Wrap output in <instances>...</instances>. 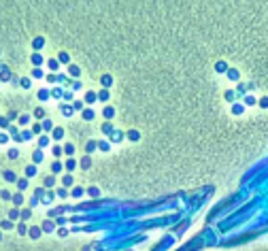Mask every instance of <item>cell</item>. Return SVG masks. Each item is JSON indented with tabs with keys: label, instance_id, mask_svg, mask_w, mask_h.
Wrapping results in <instances>:
<instances>
[{
	"label": "cell",
	"instance_id": "obj_1",
	"mask_svg": "<svg viewBox=\"0 0 268 251\" xmlns=\"http://www.w3.org/2000/svg\"><path fill=\"white\" fill-rule=\"evenodd\" d=\"M68 75H70V77H75V79H79V75H81V68H79L77 64H68Z\"/></svg>",
	"mask_w": 268,
	"mask_h": 251
},
{
	"label": "cell",
	"instance_id": "obj_2",
	"mask_svg": "<svg viewBox=\"0 0 268 251\" xmlns=\"http://www.w3.org/2000/svg\"><path fill=\"white\" fill-rule=\"evenodd\" d=\"M2 177H5V181H9V183H17V175L13 170H5Z\"/></svg>",
	"mask_w": 268,
	"mask_h": 251
},
{
	"label": "cell",
	"instance_id": "obj_3",
	"mask_svg": "<svg viewBox=\"0 0 268 251\" xmlns=\"http://www.w3.org/2000/svg\"><path fill=\"white\" fill-rule=\"evenodd\" d=\"M30 60H32V64H34V68H41V64H43V55H41L38 51H34Z\"/></svg>",
	"mask_w": 268,
	"mask_h": 251
},
{
	"label": "cell",
	"instance_id": "obj_4",
	"mask_svg": "<svg viewBox=\"0 0 268 251\" xmlns=\"http://www.w3.org/2000/svg\"><path fill=\"white\" fill-rule=\"evenodd\" d=\"M11 79V70L7 66H0V81H9Z\"/></svg>",
	"mask_w": 268,
	"mask_h": 251
},
{
	"label": "cell",
	"instance_id": "obj_5",
	"mask_svg": "<svg viewBox=\"0 0 268 251\" xmlns=\"http://www.w3.org/2000/svg\"><path fill=\"white\" fill-rule=\"evenodd\" d=\"M43 157H45V155H43V149H36V151L32 153V162H34V164H41Z\"/></svg>",
	"mask_w": 268,
	"mask_h": 251
},
{
	"label": "cell",
	"instance_id": "obj_6",
	"mask_svg": "<svg viewBox=\"0 0 268 251\" xmlns=\"http://www.w3.org/2000/svg\"><path fill=\"white\" fill-rule=\"evenodd\" d=\"M43 45H45V38H43V36H36V38L32 40V47H34V51H38V49L43 47Z\"/></svg>",
	"mask_w": 268,
	"mask_h": 251
},
{
	"label": "cell",
	"instance_id": "obj_7",
	"mask_svg": "<svg viewBox=\"0 0 268 251\" xmlns=\"http://www.w3.org/2000/svg\"><path fill=\"white\" fill-rule=\"evenodd\" d=\"M41 232H43V228H38V226H34V228H30V230H28V234H30L32 238H38Z\"/></svg>",
	"mask_w": 268,
	"mask_h": 251
},
{
	"label": "cell",
	"instance_id": "obj_8",
	"mask_svg": "<svg viewBox=\"0 0 268 251\" xmlns=\"http://www.w3.org/2000/svg\"><path fill=\"white\" fill-rule=\"evenodd\" d=\"M17 187H19V192L28 190V177H23V179H17Z\"/></svg>",
	"mask_w": 268,
	"mask_h": 251
},
{
	"label": "cell",
	"instance_id": "obj_9",
	"mask_svg": "<svg viewBox=\"0 0 268 251\" xmlns=\"http://www.w3.org/2000/svg\"><path fill=\"white\" fill-rule=\"evenodd\" d=\"M53 226H56V223H53L51 219H45V221H43V232H51Z\"/></svg>",
	"mask_w": 268,
	"mask_h": 251
},
{
	"label": "cell",
	"instance_id": "obj_10",
	"mask_svg": "<svg viewBox=\"0 0 268 251\" xmlns=\"http://www.w3.org/2000/svg\"><path fill=\"white\" fill-rule=\"evenodd\" d=\"M11 200H13L15 207H19V204L23 202V194H21V192H17V194H13V198H11Z\"/></svg>",
	"mask_w": 268,
	"mask_h": 251
},
{
	"label": "cell",
	"instance_id": "obj_11",
	"mask_svg": "<svg viewBox=\"0 0 268 251\" xmlns=\"http://www.w3.org/2000/svg\"><path fill=\"white\" fill-rule=\"evenodd\" d=\"M49 141H51V139H49V136H45V134H43V136H41V139H38V149H45L47 145H49Z\"/></svg>",
	"mask_w": 268,
	"mask_h": 251
},
{
	"label": "cell",
	"instance_id": "obj_12",
	"mask_svg": "<svg viewBox=\"0 0 268 251\" xmlns=\"http://www.w3.org/2000/svg\"><path fill=\"white\" fill-rule=\"evenodd\" d=\"M58 62H62V64H68V62H70V55H68L66 51H60V53H58Z\"/></svg>",
	"mask_w": 268,
	"mask_h": 251
},
{
	"label": "cell",
	"instance_id": "obj_13",
	"mask_svg": "<svg viewBox=\"0 0 268 251\" xmlns=\"http://www.w3.org/2000/svg\"><path fill=\"white\" fill-rule=\"evenodd\" d=\"M11 228H13L11 219H2V221H0V230H11Z\"/></svg>",
	"mask_w": 268,
	"mask_h": 251
},
{
	"label": "cell",
	"instance_id": "obj_14",
	"mask_svg": "<svg viewBox=\"0 0 268 251\" xmlns=\"http://www.w3.org/2000/svg\"><path fill=\"white\" fill-rule=\"evenodd\" d=\"M17 121H19V126H26V124H30V115H28V113H23V115L17 117Z\"/></svg>",
	"mask_w": 268,
	"mask_h": 251
},
{
	"label": "cell",
	"instance_id": "obj_15",
	"mask_svg": "<svg viewBox=\"0 0 268 251\" xmlns=\"http://www.w3.org/2000/svg\"><path fill=\"white\" fill-rule=\"evenodd\" d=\"M62 168H64V164H62V162H58V160L51 164V172H56V175H58V172H62Z\"/></svg>",
	"mask_w": 268,
	"mask_h": 251
},
{
	"label": "cell",
	"instance_id": "obj_16",
	"mask_svg": "<svg viewBox=\"0 0 268 251\" xmlns=\"http://www.w3.org/2000/svg\"><path fill=\"white\" fill-rule=\"evenodd\" d=\"M100 83H102L104 87H109V85L113 83V77H111V75H102V77H100Z\"/></svg>",
	"mask_w": 268,
	"mask_h": 251
},
{
	"label": "cell",
	"instance_id": "obj_17",
	"mask_svg": "<svg viewBox=\"0 0 268 251\" xmlns=\"http://www.w3.org/2000/svg\"><path fill=\"white\" fill-rule=\"evenodd\" d=\"M83 192H85V190L77 185V187H72V192H70V194H72V198H81V196H83Z\"/></svg>",
	"mask_w": 268,
	"mask_h": 251
},
{
	"label": "cell",
	"instance_id": "obj_18",
	"mask_svg": "<svg viewBox=\"0 0 268 251\" xmlns=\"http://www.w3.org/2000/svg\"><path fill=\"white\" fill-rule=\"evenodd\" d=\"M87 194H89L92 198H98V196H100V190L96 187V185H92V187H87Z\"/></svg>",
	"mask_w": 268,
	"mask_h": 251
},
{
	"label": "cell",
	"instance_id": "obj_19",
	"mask_svg": "<svg viewBox=\"0 0 268 251\" xmlns=\"http://www.w3.org/2000/svg\"><path fill=\"white\" fill-rule=\"evenodd\" d=\"M96 98H98V94H94V92H87V94H85V102H87V104L96 102Z\"/></svg>",
	"mask_w": 268,
	"mask_h": 251
},
{
	"label": "cell",
	"instance_id": "obj_20",
	"mask_svg": "<svg viewBox=\"0 0 268 251\" xmlns=\"http://www.w3.org/2000/svg\"><path fill=\"white\" fill-rule=\"evenodd\" d=\"M34 175H36V164L26 166V177H34Z\"/></svg>",
	"mask_w": 268,
	"mask_h": 251
},
{
	"label": "cell",
	"instance_id": "obj_21",
	"mask_svg": "<svg viewBox=\"0 0 268 251\" xmlns=\"http://www.w3.org/2000/svg\"><path fill=\"white\" fill-rule=\"evenodd\" d=\"M19 217L26 221V219H30V217H32V211H30V209H23V211H19Z\"/></svg>",
	"mask_w": 268,
	"mask_h": 251
},
{
	"label": "cell",
	"instance_id": "obj_22",
	"mask_svg": "<svg viewBox=\"0 0 268 251\" xmlns=\"http://www.w3.org/2000/svg\"><path fill=\"white\" fill-rule=\"evenodd\" d=\"M9 126H11V121H9L5 115H0V128H2V130H9Z\"/></svg>",
	"mask_w": 268,
	"mask_h": 251
},
{
	"label": "cell",
	"instance_id": "obj_23",
	"mask_svg": "<svg viewBox=\"0 0 268 251\" xmlns=\"http://www.w3.org/2000/svg\"><path fill=\"white\" fill-rule=\"evenodd\" d=\"M215 68H217L219 73H228V64H226V62H217V64H215Z\"/></svg>",
	"mask_w": 268,
	"mask_h": 251
},
{
	"label": "cell",
	"instance_id": "obj_24",
	"mask_svg": "<svg viewBox=\"0 0 268 251\" xmlns=\"http://www.w3.org/2000/svg\"><path fill=\"white\" fill-rule=\"evenodd\" d=\"M19 136H21V141H30L32 139V130H23V132H19Z\"/></svg>",
	"mask_w": 268,
	"mask_h": 251
},
{
	"label": "cell",
	"instance_id": "obj_25",
	"mask_svg": "<svg viewBox=\"0 0 268 251\" xmlns=\"http://www.w3.org/2000/svg\"><path fill=\"white\" fill-rule=\"evenodd\" d=\"M49 96H51V92H49V89H38V98H41V100H47Z\"/></svg>",
	"mask_w": 268,
	"mask_h": 251
},
{
	"label": "cell",
	"instance_id": "obj_26",
	"mask_svg": "<svg viewBox=\"0 0 268 251\" xmlns=\"http://www.w3.org/2000/svg\"><path fill=\"white\" fill-rule=\"evenodd\" d=\"M75 166H77V162H75L72 157H70V160H66V164H64V168H66V170H75Z\"/></svg>",
	"mask_w": 268,
	"mask_h": 251
},
{
	"label": "cell",
	"instance_id": "obj_27",
	"mask_svg": "<svg viewBox=\"0 0 268 251\" xmlns=\"http://www.w3.org/2000/svg\"><path fill=\"white\" fill-rule=\"evenodd\" d=\"M30 83H32V81H30L28 77H21V79H19V85H21L23 89H28V87H30Z\"/></svg>",
	"mask_w": 268,
	"mask_h": 251
},
{
	"label": "cell",
	"instance_id": "obj_28",
	"mask_svg": "<svg viewBox=\"0 0 268 251\" xmlns=\"http://www.w3.org/2000/svg\"><path fill=\"white\" fill-rule=\"evenodd\" d=\"M126 136H128V139H130V141H138V139H140V134H138L136 130H130V132H128Z\"/></svg>",
	"mask_w": 268,
	"mask_h": 251
},
{
	"label": "cell",
	"instance_id": "obj_29",
	"mask_svg": "<svg viewBox=\"0 0 268 251\" xmlns=\"http://www.w3.org/2000/svg\"><path fill=\"white\" fill-rule=\"evenodd\" d=\"M34 117H38V119L45 117V109H43V106H36V109H34Z\"/></svg>",
	"mask_w": 268,
	"mask_h": 251
},
{
	"label": "cell",
	"instance_id": "obj_30",
	"mask_svg": "<svg viewBox=\"0 0 268 251\" xmlns=\"http://www.w3.org/2000/svg\"><path fill=\"white\" fill-rule=\"evenodd\" d=\"M113 115H115V109H113V106H104V117L111 119Z\"/></svg>",
	"mask_w": 268,
	"mask_h": 251
},
{
	"label": "cell",
	"instance_id": "obj_31",
	"mask_svg": "<svg viewBox=\"0 0 268 251\" xmlns=\"http://www.w3.org/2000/svg\"><path fill=\"white\" fill-rule=\"evenodd\" d=\"M83 119H87V121L94 119V111L92 109H83Z\"/></svg>",
	"mask_w": 268,
	"mask_h": 251
},
{
	"label": "cell",
	"instance_id": "obj_32",
	"mask_svg": "<svg viewBox=\"0 0 268 251\" xmlns=\"http://www.w3.org/2000/svg\"><path fill=\"white\" fill-rule=\"evenodd\" d=\"M89 166H92V157H89V155H85V157L81 160V168H89Z\"/></svg>",
	"mask_w": 268,
	"mask_h": 251
},
{
	"label": "cell",
	"instance_id": "obj_33",
	"mask_svg": "<svg viewBox=\"0 0 268 251\" xmlns=\"http://www.w3.org/2000/svg\"><path fill=\"white\" fill-rule=\"evenodd\" d=\"M62 136H64V130H62V128H53V139H56V141H60Z\"/></svg>",
	"mask_w": 268,
	"mask_h": 251
},
{
	"label": "cell",
	"instance_id": "obj_34",
	"mask_svg": "<svg viewBox=\"0 0 268 251\" xmlns=\"http://www.w3.org/2000/svg\"><path fill=\"white\" fill-rule=\"evenodd\" d=\"M96 147H98V143H96V141H89V143L85 145V151H87V153H92V151H94Z\"/></svg>",
	"mask_w": 268,
	"mask_h": 251
},
{
	"label": "cell",
	"instance_id": "obj_35",
	"mask_svg": "<svg viewBox=\"0 0 268 251\" xmlns=\"http://www.w3.org/2000/svg\"><path fill=\"white\" fill-rule=\"evenodd\" d=\"M64 209H66V207H60V209H51V211H49V217H56V215H62V213H64Z\"/></svg>",
	"mask_w": 268,
	"mask_h": 251
},
{
	"label": "cell",
	"instance_id": "obj_36",
	"mask_svg": "<svg viewBox=\"0 0 268 251\" xmlns=\"http://www.w3.org/2000/svg\"><path fill=\"white\" fill-rule=\"evenodd\" d=\"M72 111H75V109H72L70 104H62V113H64V115H72Z\"/></svg>",
	"mask_w": 268,
	"mask_h": 251
},
{
	"label": "cell",
	"instance_id": "obj_37",
	"mask_svg": "<svg viewBox=\"0 0 268 251\" xmlns=\"http://www.w3.org/2000/svg\"><path fill=\"white\" fill-rule=\"evenodd\" d=\"M62 183H64V187L72 185V175H64V179H62Z\"/></svg>",
	"mask_w": 268,
	"mask_h": 251
},
{
	"label": "cell",
	"instance_id": "obj_38",
	"mask_svg": "<svg viewBox=\"0 0 268 251\" xmlns=\"http://www.w3.org/2000/svg\"><path fill=\"white\" fill-rule=\"evenodd\" d=\"M53 183H56V177H53V175H49V177H45V185H47V187H51Z\"/></svg>",
	"mask_w": 268,
	"mask_h": 251
},
{
	"label": "cell",
	"instance_id": "obj_39",
	"mask_svg": "<svg viewBox=\"0 0 268 251\" xmlns=\"http://www.w3.org/2000/svg\"><path fill=\"white\" fill-rule=\"evenodd\" d=\"M228 77H230L232 81H236V79H238V70H234V68H228Z\"/></svg>",
	"mask_w": 268,
	"mask_h": 251
},
{
	"label": "cell",
	"instance_id": "obj_40",
	"mask_svg": "<svg viewBox=\"0 0 268 251\" xmlns=\"http://www.w3.org/2000/svg\"><path fill=\"white\" fill-rule=\"evenodd\" d=\"M0 198H2V200H11V198H13V194H11L9 190H2V192H0Z\"/></svg>",
	"mask_w": 268,
	"mask_h": 251
},
{
	"label": "cell",
	"instance_id": "obj_41",
	"mask_svg": "<svg viewBox=\"0 0 268 251\" xmlns=\"http://www.w3.org/2000/svg\"><path fill=\"white\" fill-rule=\"evenodd\" d=\"M17 217H19V209H11V211H9V219L13 221V219H17Z\"/></svg>",
	"mask_w": 268,
	"mask_h": 251
},
{
	"label": "cell",
	"instance_id": "obj_42",
	"mask_svg": "<svg viewBox=\"0 0 268 251\" xmlns=\"http://www.w3.org/2000/svg\"><path fill=\"white\" fill-rule=\"evenodd\" d=\"M47 66H49L51 70H58V66H60V62H58V60H49V62H47Z\"/></svg>",
	"mask_w": 268,
	"mask_h": 251
},
{
	"label": "cell",
	"instance_id": "obj_43",
	"mask_svg": "<svg viewBox=\"0 0 268 251\" xmlns=\"http://www.w3.org/2000/svg\"><path fill=\"white\" fill-rule=\"evenodd\" d=\"M41 126H43L45 130H53V121H51V119H45V121H43Z\"/></svg>",
	"mask_w": 268,
	"mask_h": 251
},
{
	"label": "cell",
	"instance_id": "obj_44",
	"mask_svg": "<svg viewBox=\"0 0 268 251\" xmlns=\"http://www.w3.org/2000/svg\"><path fill=\"white\" fill-rule=\"evenodd\" d=\"M64 153H68V155H72V153H75V145H64Z\"/></svg>",
	"mask_w": 268,
	"mask_h": 251
},
{
	"label": "cell",
	"instance_id": "obj_45",
	"mask_svg": "<svg viewBox=\"0 0 268 251\" xmlns=\"http://www.w3.org/2000/svg\"><path fill=\"white\" fill-rule=\"evenodd\" d=\"M17 232H19L21 236H23V234H26V232H28V228H26V223H23V221H21V223L17 226Z\"/></svg>",
	"mask_w": 268,
	"mask_h": 251
},
{
	"label": "cell",
	"instance_id": "obj_46",
	"mask_svg": "<svg viewBox=\"0 0 268 251\" xmlns=\"http://www.w3.org/2000/svg\"><path fill=\"white\" fill-rule=\"evenodd\" d=\"M102 132L104 134H113V126L111 124H102Z\"/></svg>",
	"mask_w": 268,
	"mask_h": 251
},
{
	"label": "cell",
	"instance_id": "obj_47",
	"mask_svg": "<svg viewBox=\"0 0 268 251\" xmlns=\"http://www.w3.org/2000/svg\"><path fill=\"white\" fill-rule=\"evenodd\" d=\"M17 155H19V151H17V149H9V153H7V157H9V160H15Z\"/></svg>",
	"mask_w": 268,
	"mask_h": 251
},
{
	"label": "cell",
	"instance_id": "obj_48",
	"mask_svg": "<svg viewBox=\"0 0 268 251\" xmlns=\"http://www.w3.org/2000/svg\"><path fill=\"white\" fill-rule=\"evenodd\" d=\"M51 96L53 98H60V96H64V92H62L60 87H56V89H51Z\"/></svg>",
	"mask_w": 268,
	"mask_h": 251
},
{
	"label": "cell",
	"instance_id": "obj_49",
	"mask_svg": "<svg viewBox=\"0 0 268 251\" xmlns=\"http://www.w3.org/2000/svg\"><path fill=\"white\" fill-rule=\"evenodd\" d=\"M32 77L34 79H41L43 77V70H41V68H32Z\"/></svg>",
	"mask_w": 268,
	"mask_h": 251
},
{
	"label": "cell",
	"instance_id": "obj_50",
	"mask_svg": "<svg viewBox=\"0 0 268 251\" xmlns=\"http://www.w3.org/2000/svg\"><path fill=\"white\" fill-rule=\"evenodd\" d=\"M98 98L100 100H109V89H102V92L98 94Z\"/></svg>",
	"mask_w": 268,
	"mask_h": 251
},
{
	"label": "cell",
	"instance_id": "obj_51",
	"mask_svg": "<svg viewBox=\"0 0 268 251\" xmlns=\"http://www.w3.org/2000/svg\"><path fill=\"white\" fill-rule=\"evenodd\" d=\"M41 130H43L41 124H34V126H32V134H41Z\"/></svg>",
	"mask_w": 268,
	"mask_h": 251
},
{
	"label": "cell",
	"instance_id": "obj_52",
	"mask_svg": "<svg viewBox=\"0 0 268 251\" xmlns=\"http://www.w3.org/2000/svg\"><path fill=\"white\" fill-rule=\"evenodd\" d=\"M62 153H64V149H62L60 145H56V147H53V155H58V157H60Z\"/></svg>",
	"mask_w": 268,
	"mask_h": 251
},
{
	"label": "cell",
	"instance_id": "obj_53",
	"mask_svg": "<svg viewBox=\"0 0 268 251\" xmlns=\"http://www.w3.org/2000/svg\"><path fill=\"white\" fill-rule=\"evenodd\" d=\"M58 196H60V198H66V196H68V190H66V187H60V190H58Z\"/></svg>",
	"mask_w": 268,
	"mask_h": 251
},
{
	"label": "cell",
	"instance_id": "obj_54",
	"mask_svg": "<svg viewBox=\"0 0 268 251\" xmlns=\"http://www.w3.org/2000/svg\"><path fill=\"white\" fill-rule=\"evenodd\" d=\"M19 115H17V111H9V115H7V119L11 121V119H17Z\"/></svg>",
	"mask_w": 268,
	"mask_h": 251
},
{
	"label": "cell",
	"instance_id": "obj_55",
	"mask_svg": "<svg viewBox=\"0 0 268 251\" xmlns=\"http://www.w3.org/2000/svg\"><path fill=\"white\" fill-rule=\"evenodd\" d=\"M72 109H77V111H83V102L77 100V102H72Z\"/></svg>",
	"mask_w": 268,
	"mask_h": 251
},
{
	"label": "cell",
	"instance_id": "obj_56",
	"mask_svg": "<svg viewBox=\"0 0 268 251\" xmlns=\"http://www.w3.org/2000/svg\"><path fill=\"white\" fill-rule=\"evenodd\" d=\"M0 143H9V134L7 132H0Z\"/></svg>",
	"mask_w": 268,
	"mask_h": 251
},
{
	"label": "cell",
	"instance_id": "obj_57",
	"mask_svg": "<svg viewBox=\"0 0 268 251\" xmlns=\"http://www.w3.org/2000/svg\"><path fill=\"white\" fill-rule=\"evenodd\" d=\"M98 147H100L102 151H109V147H111V145H109L107 141H102V143H98Z\"/></svg>",
	"mask_w": 268,
	"mask_h": 251
},
{
	"label": "cell",
	"instance_id": "obj_58",
	"mask_svg": "<svg viewBox=\"0 0 268 251\" xmlns=\"http://www.w3.org/2000/svg\"><path fill=\"white\" fill-rule=\"evenodd\" d=\"M113 139L119 141V139H124V134H121V132H113Z\"/></svg>",
	"mask_w": 268,
	"mask_h": 251
},
{
	"label": "cell",
	"instance_id": "obj_59",
	"mask_svg": "<svg viewBox=\"0 0 268 251\" xmlns=\"http://www.w3.org/2000/svg\"><path fill=\"white\" fill-rule=\"evenodd\" d=\"M47 81L53 83V81H58V77H56V75H47Z\"/></svg>",
	"mask_w": 268,
	"mask_h": 251
},
{
	"label": "cell",
	"instance_id": "obj_60",
	"mask_svg": "<svg viewBox=\"0 0 268 251\" xmlns=\"http://www.w3.org/2000/svg\"><path fill=\"white\" fill-rule=\"evenodd\" d=\"M58 234H60V236H66V234H68V230H66V228H60Z\"/></svg>",
	"mask_w": 268,
	"mask_h": 251
},
{
	"label": "cell",
	"instance_id": "obj_61",
	"mask_svg": "<svg viewBox=\"0 0 268 251\" xmlns=\"http://www.w3.org/2000/svg\"><path fill=\"white\" fill-rule=\"evenodd\" d=\"M232 111H234V113H242V106H240V104H234V109H232Z\"/></svg>",
	"mask_w": 268,
	"mask_h": 251
},
{
	"label": "cell",
	"instance_id": "obj_62",
	"mask_svg": "<svg viewBox=\"0 0 268 251\" xmlns=\"http://www.w3.org/2000/svg\"><path fill=\"white\" fill-rule=\"evenodd\" d=\"M51 198H53V196H51V194H45V196H43V202H49V200H51Z\"/></svg>",
	"mask_w": 268,
	"mask_h": 251
},
{
	"label": "cell",
	"instance_id": "obj_63",
	"mask_svg": "<svg viewBox=\"0 0 268 251\" xmlns=\"http://www.w3.org/2000/svg\"><path fill=\"white\" fill-rule=\"evenodd\" d=\"M260 104H262V106L266 109V106H268V98H262V102H260Z\"/></svg>",
	"mask_w": 268,
	"mask_h": 251
}]
</instances>
